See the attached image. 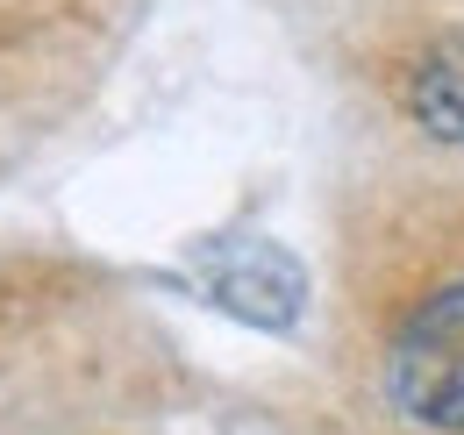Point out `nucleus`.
I'll return each mask as SVG.
<instances>
[{
	"label": "nucleus",
	"instance_id": "obj_1",
	"mask_svg": "<svg viewBox=\"0 0 464 435\" xmlns=\"http://www.w3.org/2000/svg\"><path fill=\"white\" fill-rule=\"evenodd\" d=\"M386 392L407 421L464 435V285L421 300L386 357Z\"/></svg>",
	"mask_w": 464,
	"mask_h": 435
},
{
	"label": "nucleus",
	"instance_id": "obj_2",
	"mask_svg": "<svg viewBox=\"0 0 464 435\" xmlns=\"http://www.w3.org/2000/svg\"><path fill=\"white\" fill-rule=\"evenodd\" d=\"M193 278L215 307L250 328H293L307 314V272L272 236H215L193 250Z\"/></svg>",
	"mask_w": 464,
	"mask_h": 435
},
{
	"label": "nucleus",
	"instance_id": "obj_3",
	"mask_svg": "<svg viewBox=\"0 0 464 435\" xmlns=\"http://www.w3.org/2000/svg\"><path fill=\"white\" fill-rule=\"evenodd\" d=\"M414 114H421V129L464 143V57H429L414 72Z\"/></svg>",
	"mask_w": 464,
	"mask_h": 435
}]
</instances>
